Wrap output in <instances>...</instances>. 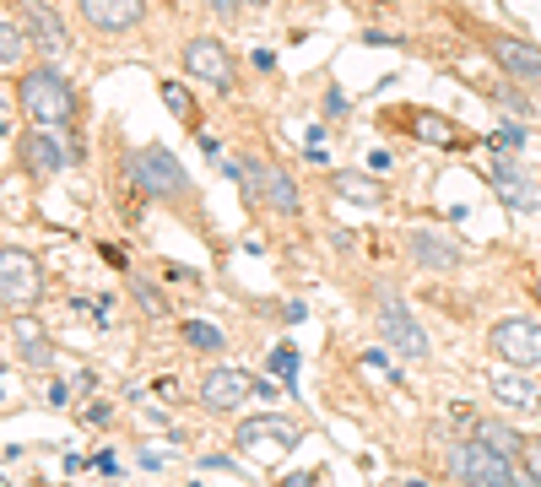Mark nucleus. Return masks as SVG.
Listing matches in <instances>:
<instances>
[{
	"mask_svg": "<svg viewBox=\"0 0 541 487\" xmlns=\"http://www.w3.org/2000/svg\"><path fill=\"white\" fill-rule=\"evenodd\" d=\"M130 179H136V190L147 195V201H163V206H179V212H195V184L184 174V163L168 147H136L130 152Z\"/></svg>",
	"mask_w": 541,
	"mask_h": 487,
	"instance_id": "nucleus-1",
	"label": "nucleus"
},
{
	"mask_svg": "<svg viewBox=\"0 0 541 487\" xmlns=\"http://www.w3.org/2000/svg\"><path fill=\"white\" fill-rule=\"evenodd\" d=\"M17 103H22V114H28V125H44V130L76 125V87L65 82L55 65H33V71H22Z\"/></svg>",
	"mask_w": 541,
	"mask_h": 487,
	"instance_id": "nucleus-2",
	"label": "nucleus"
},
{
	"mask_svg": "<svg viewBox=\"0 0 541 487\" xmlns=\"http://www.w3.org/2000/svg\"><path fill=\"white\" fill-rule=\"evenodd\" d=\"M233 179L244 184V201L249 206H271L276 217H298L303 212V195H298V184L287 168H276L266 163V157H255V152H244V157H233Z\"/></svg>",
	"mask_w": 541,
	"mask_h": 487,
	"instance_id": "nucleus-3",
	"label": "nucleus"
},
{
	"mask_svg": "<svg viewBox=\"0 0 541 487\" xmlns=\"http://www.w3.org/2000/svg\"><path fill=\"white\" fill-rule=\"evenodd\" d=\"M450 460H455V477L466 482V487H536L520 455L493 450L487 439H477V433H471L466 444H455Z\"/></svg>",
	"mask_w": 541,
	"mask_h": 487,
	"instance_id": "nucleus-4",
	"label": "nucleus"
},
{
	"mask_svg": "<svg viewBox=\"0 0 541 487\" xmlns=\"http://www.w3.org/2000/svg\"><path fill=\"white\" fill-rule=\"evenodd\" d=\"M471 38L487 49L498 76H509V82H520V87H541V44H531V38H520V33L477 28V22H471Z\"/></svg>",
	"mask_w": 541,
	"mask_h": 487,
	"instance_id": "nucleus-5",
	"label": "nucleus"
},
{
	"mask_svg": "<svg viewBox=\"0 0 541 487\" xmlns=\"http://www.w3.org/2000/svg\"><path fill=\"white\" fill-rule=\"evenodd\" d=\"M487 347H493L509 368L536 374L541 368V325L525 320V314H504V320H493V331H487Z\"/></svg>",
	"mask_w": 541,
	"mask_h": 487,
	"instance_id": "nucleus-6",
	"label": "nucleus"
},
{
	"mask_svg": "<svg viewBox=\"0 0 541 487\" xmlns=\"http://www.w3.org/2000/svg\"><path fill=\"white\" fill-rule=\"evenodd\" d=\"M374 325H379V336H385V347H390V352H401V358H428V352H433L428 331H422V325H417V314L406 309L395 293H379Z\"/></svg>",
	"mask_w": 541,
	"mask_h": 487,
	"instance_id": "nucleus-7",
	"label": "nucleus"
},
{
	"mask_svg": "<svg viewBox=\"0 0 541 487\" xmlns=\"http://www.w3.org/2000/svg\"><path fill=\"white\" fill-rule=\"evenodd\" d=\"M76 157H82V152H76L71 141H60L55 130H44V125H28V130L17 136V163L28 168L33 179H55V174H65Z\"/></svg>",
	"mask_w": 541,
	"mask_h": 487,
	"instance_id": "nucleus-8",
	"label": "nucleus"
},
{
	"mask_svg": "<svg viewBox=\"0 0 541 487\" xmlns=\"http://www.w3.org/2000/svg\"><path fill=\"white\" fill-rule=\"evenodd\" d=\"M184 76L201 82V87H217V92L239 87L233 55H228V44H217V38H190V44H184Z\"/></svg>",
	"mask_w": 541,
	"mask_h": 487,
	"instance_id": "nucleus-9",
	"label": "nucleus"
},
{
	"mask_svg": "<svg viewBox=\"0 0 541 487\" xmlns=\"http://www.w3.org/2000/svg\"><path fill=\"white\" fill-rule=\"evenodd\" d=\"M44 298V276H38V260L28 249H0V304L28 309Z\"/></svg>",
	"mask_w": 541,
	"mask_h": 487,
	"instance_id": "nucleus-10",
	"label": "nucleus"
},
{
	"mask_svg": "<svg viewBox=\"0 0 541 487\" xmlns=\"http://www.w3.org/2000/svg\"><path fill=\"white\" fill-rule=\"evenodd\" d=\"M255 385H260V379H255V374H244V368L211 363L206 374H201V406H211V412H239Z\"/></svg>",
	"mask_w": 541,
	"mask_h": 487,
	"instance_id": "nucleus-11",
	"label": "nucleus"
},
{
	"mask_svg": "<svg viewBox=\"0 0 541 487\" xmlns=\"http://www.w3.org/2000/svg\"><path fill=\"white\" fill-rule=\"evenodd\" d=\"M76 11L87 17L92 33H136L147 22V0H76Z\"/></svg>",
	"mask_w": 541,
	"mask_h": 487,
	"instance_id": "nucleus-12",
	"label": "nucleus"
},
{
	"mask_svg": "<svg viewBox=\"0 0 541 487\" xmlns=\"http://www.w3.org/2000/svg\"><path fill=\"white\" fill-rule=\"evenodd\" d=\"M406 249H412V260L422 271H433V276H450L466 266V244L450 239V233H428V228H417L412 239H406Z\"/></svg>",
	"mask_w": 541,
	"mask_h": 487,
	"instance_id": "nucleus-13",
	"label": "nucleus"
},
{
	"mask_svg": "<svg viewBox=\"0 0 541 487\" xmlns=\"http://www.w3.org/2000/svg\"><path fill=\"white\" fill-rule=\"evenodd\" d=\"M17 17H22V33H28L49 60L65 55V44H71V38H65V22L55 17V6H49V0H22Z\"/></svg>",
	"mask_w": 541,
	"mask_h": 487,
	"instance_id": "nucleus-14",
	"label": "nucleus"
},
{
	"mask_svg": "<svg viewBox=\"0 0 541 487\" xmlns=\"http://www.w3.org/2000/svg\"><path fill=\"white\" fill-rule=\"evenodd\" d=\"M293 439H298V428L282 423V417H266V423H244L239 428V444L255 450V455H282V450H293Z\"/></svg>",
	"mask_w": 541,
	"mask_h": 487,
	"instance_id": "nucleus-15",
	"label": "nucleus"
},
{
	"mask_svg": "<svg viewBox=\"0 0 541 487\" xmlns=\"http://www.w3.org/2000/svg\"><path fill=\"white\" fill-rule=\"evenodd\" d=\"M493 396L504 406H520V412H531V406H541V390L525 379V368H509V374H493Z\"/></svg>",
	"mask_w": 541,
	"mask_h": 487,
	"instance_id": "nucleus-16",
	"label": "nucleus"
},
{
	"mask_svg": "<svg viewBox=\"0 0 541 487\" xmlns=\"http://www.w3.org/2000/svg\"><path fill=\"white\" fill-rule=\"evenodd\" d=\"M493 184H498V195H504V206H520V212H531V206H536V190L525 184V174H514V157H498Z\"/></svg>",
	"mask_w": 541,
	"mask_h": 487,
	"instance_id": "nucleus-17",
	"label": "nucleus"
},
{
	"mask_svg": "<svg viewBox=\"0 0 541 487\" xmlns=\"http://www.w3.org/2000/svg\"><path fill=\"white\" fill-rule=\"evenodd\" d=\"M412 130H417L422 141H439V147H460V125H455V120H444V114L417 109V114H412Z\"/></svg>",
	"mask_w": 541,
	"mask_h": 487,
	"instance_id": "nucleus-18",
	"label": "nucleus"
},
{
	"mask_svg": "<svg viewBox=\"0 0 541 487\" xmlns=\"http://www.w3.org/2000/svg\"><path fill=\"white\" fill-rule=\"evenodd\" d=\"M336 195H347V201H363V206H385V190H379L368 174H336L331 179Z\"/></svg>",
	"mask_w": 541,
	"mask_h": 487,
	"instance_id": "nucleus-19",
	"label": "nucleus"
},
{
	"mask_svg": "<svg viewBox=\"0 0 541 487\" xmlns=\"http://www.w3.org/2000/svg\"><path fill=\"white\" fill-rule=\"evenodd\" d=\"M179 336L190 341L195 352H211V358H217V352L228 347V336H222L217 325H206V320H179Z\"/></svg>",
	"mask_w": 541,
	"mask_h": 487,
	"instance_id": "nucleus-20",
	"label": "nucleus"
},
{
	"mask_svg": "<svg viewBox=\"0 0 541 487\" xmlns=\"http://www.w3.org/2000/svg\"><path fill=\"white\" fill-rule=\"evenodd\" d=\"M471 433L477 439H487L493 450H504V455H525V439L514 428H504V423H471Z\"/></svg>",
	"mask_w": 541,
	"mask_h": 487,
	"instance_id": "nucleus-21",
	"label": "nucleus"
},
{
	"mask_svg": "<svg viewBox=\"0 0 541 487\" xmlns=\"http://www.w3.org/2000/svg\"><path fill=\"white\" fill-rule=\"evenodd\" d=\"M28 44L33 38L17 28V22H0V65H17L22 55H28Z\"/></svg>",
	"mask_w": 541,
	"mask_h": 487,
	"instance_id": "nucleus-22",
	"label": "nucleus"
},
{
	"mask_svg": "<svg viewBox=\"0 0 541 487\" xmlns=\"http://www.w3.org/2000/svg\"><path fill=\"white\" fill-rule=\"evenodd\" d=\"M157 92H163V103H168V109L179 114L184 125H201V114H195V103H190V92H184V87H174V82H163V87H157Z\"/></svg>",
	"mask_w": 541,
	"mask_h": 487,
	"instance_id": "nucleus-23",
	"label": "nucleus"
},
{
	"mask_svg": "<svg viewBox=\"0 0 541 487\" xmlns=\"http://www.w3.org/2000/svg\"><path fill=\"white\" fill-rule=\"evenodd\" d=\"M487 147H493V157H520L525 152V130L520 125H504L493 141H487Z\"/></svg>",
	"mask_w": 541,
	"mask_h": 487,
	"instance_id": "nucleus-24",
	"label": "nucleus"
},
{
	"mask_svg": "<svg viewBox=\"0 0 541 487\" xmlns=\"http://www.w3.org/2000/svg\"><path fill=\"white\" fill-rule=\"evenodd\" d=\"M130 287H136V298H141V304H147V309L157 314V320H163V314H168L163 293H157V287H147V282H141V276H130Z\"/></svg>",
	"mask_w": 541,
	"mask_h": 487,
	"instance_id": "nucleus-25",
	"label": "nucleus"
},
{
	"mask_svg": "<svg viewBox=\"0 0 541 487\" xmlns=\"http://www.w3.org/2000/svg\"><path fill=\"white\" fill-rule=\"evenodd\" d=\"M201 6L211 11V17H222V22H239V11H244V0H201Z\"/></svg>",
	"mask_w": 541,
	"mask_h": 487,
	"instance_id": "nucleus-26",
	"label": "nucleus"
},
{
	"mask_svg": "<svg viewBox=\"0 0 541 487\" xmlns=\"http://www.w3.org/2000/svg\"><path fill=\"white\" fill-rule=\"evenodd\" d=\"M520 460H525V471H531V482L541 487V439H525V455Z\"/></svg>",
	"mask_w": 541,
	"mask_h": 487,
	"instance_id": "nucleus-27",
	"label": "nucleus"
},
{
	"mask_svg": "<svg viewBox=\"0 0 541 487\" xmlns=\"http://www.w3.org/2000/svg\"><path fill=\"white\" fill-rule=\"evenodd\" d=\"M325 114H331V120H341V114H347V98H341V87L325 92Z\"/></svg>",
	"mask_w": 541,
	"mask_h": 487,
	"instance_id": "nucleus-28",
	"label": "nucleus"
},
{
	"mask_svg": "<svg viewBox=\"0 0 541 487\" xmlns=\"http://www.w3.org/2000/svg\"><path fill=\"white\" fill-rule=\"evenodd\" d=\"M293 363H298V358H293V352H287V347H282V352H276V358H271V368H276V374H282V379H293Z\"/></svg>",
	"mask_w": 541,
	"mask_h": 487,
	"instance_id": "nucleus-29",
	"label": "nucleus"
},
{
	"mask_svg": "<svg viewBox=\"0 0 541 487\" xmlns=\"http://www.w3.org/2000/svg\"><path fill=\"white\" fill-rule=\"evenodd\" d=\"M163 276H168V282H184V287H195V271H190V266H168Z\"/></svg>",
	"mask_w": 541,
	"mask_h": 487,
	"instance_id": "nucleus-30",
	"label": "nucleus"
},
{
	"mask_svg": "<svg viewBox=\"0 0 541 487\" xmlns=\"http://www.w3.org/2000/svg\"><path fill=\"white\" fill-rule=\"evenodd\" d=\"M531 287H536V304H541V271H536V282H531Z\"/></svg>",
	"mask_w": 541,
	"mask_h": 487,
	"instance_id": "nucleus-31",
	"label": "nucleus"
},
{
	"mask_svg": "<svg viewBox=\"0 0 541 487\" xmlns=\"http://www.w3.org/2000/svg\"><path fill=\"white\" fill-rule=\"evenodd\" d=\"M244 6H271V0H244Z\"/></svg>",
	"mask_w": 541,
	"mask_h": 487,
	"instance_id": "nucleus-32",
	"label": "nucleus"
}]
</instances>
